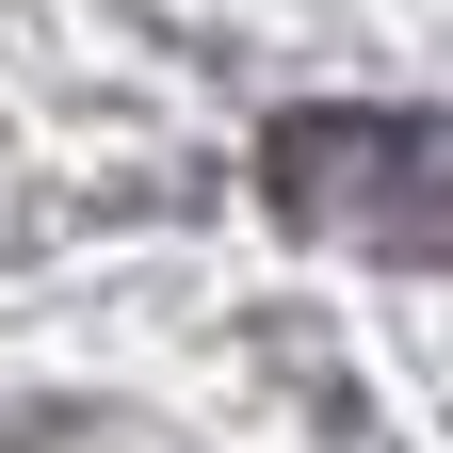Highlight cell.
<instances>
[{"mask_svg":"<svg viewBox=\"0 0 453 453\" xmlns=\"http://www.w3.org/2000/svg\"><path fill=\"white\" fill-rule=\"evenodd\" d=\"M259 195L275 226L308 243H372V259H453V130L437 113H292L259 146Z\"/></svg>","mask_w":453,"mask_h":453,"instance_id":"obj_1","label":"cell"}]
</instances>
